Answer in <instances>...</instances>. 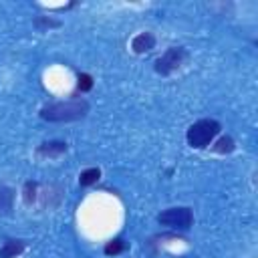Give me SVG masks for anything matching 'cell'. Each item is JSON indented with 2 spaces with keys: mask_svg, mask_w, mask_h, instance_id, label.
<instances>
[{
  "mask_svg": "<svg viewBox=\"0 0 258 258\" xmlns=\"http://www.w3.org/2000/svg\"><path fill=\"white\" fill-rule=\"evenodd\" d=\"M89 113V101L85 99H67V101H54L40 109V119L48 123H71L87 117Z\"/></svg>",
  "mask_w": 258,
  "mask_h": 258,
  "instance_id": "6da1fadb",
  "label": "cell"
},
{
  "mask_svg": "<svg viewBox=\"0 0 258 258\" xmlns=\"http://www.w3.org/2000/svg\"><path fill=\"white\" fill-rule=\"evenodd\" d=\"M220 131H222L220 121H216V119H198L196 123H191L187 127L185 141L194 149H206L208 145L214 143V139L218 137Z\"/></svg>",
  "mask_w": 258,
  "mask_h": 258,
  "instance_id": "7a4b0ae2",
  "label": "cell"
},
{
  "mask_svg": "<svg viewBox=\"0 0 258 258\" xmlns=\"http://www.w3.org/2000/svg\"><path fill=\"white\" fill-rule=\"evenodd\" d=\"M157 222L163 228L177 230V232H187L194 226V212L187 206H173L157 214Z\"/></svg>",
  "mask_w": 258,
  "mask_h": 258,
  "instance_id": "3957f363",
  "label": "cell"
},
{
  "mask_svg": "<svg viewBox=\"0 0 258 258\" xmlns=\"http://www.w3.org/2000/svg\"><path fill=\"white\" fill-rule=\"evenodd\" d=\"M187 58V50L183 46H171L167 48L155 62H153V69L157 75L161 77H169L171 73H175L177 69H181V64L185 62Z\"/></svg>",
  "mask_w": 258,
  "mask_h": 258,
  "instance_id": "277c9868",
  "label": "cell"
},
{
  "mask_svg": "<svg viewBox=\"0 0 258 258\" xmlns=\"http://www.w3.org/2000/svg\"><path fill=\"white\" fill-rule=\"evenodd\" d=\"M69 145L64 141H58V139H52V141H44L36 147V155L38 157H60L62 153H67Z\"/></svg>",
  "mask_w": 258,
  "mask_h": 258,
  "instance_id": "5b68a950",
  "label": "cell"
},
{
  "mask_svg": "<svg viewBox=\"0 0 258 258\" xmlns=\"http://www.w3.org/2000/svg\"><path fill=\"white\" fill-rule=\"evenodd\" d=\"M155 42L157 40H155V36L151 32H139V34H135L131 38V50L135 54H145L151 48H155Z\"/></svg>",
  "mask_w": 258,
  "mask_h": 258,
  "instance_id": "8992f818",
  "label": "cell"
},
{
  "mask_svg": "<svg viewBox=\"0 0 258 258\" xmlns=\"http://www.w3.org/2000/svg\"><path fill=\"white\" fill-rule=\"evenodd\" d=\"M26 248L24 240H16V238H8L2 246H0V258H18Z\"/></svg>",
  "mask_w": 258,
  "mask_h": 258,
  "instance_id": "52a82bcc",
  "label": "cell"
},
{
  "mask_svg": "<svg viewBox=\"0 0 258 258\" xmlns=\"http://www.w3.org/2000/svg\"><path fill=\"white\" fill-rule=\"evenodd\" d=\"M101 179V169L99 167H87L79 173V185L81 187H89V185H95L97 181Z\"/></svg>",
  "mask_w": 258,
  "mask_h": 258,
  "instance_id": "ba28073f",
  "label": "cell"
},
{
  "mask_svg": "<svg viewBox=\"0 0 258 258\" xmlns=\"http://www.w3.org/2000/svg\"><path fill=\"white\" fill-rule=\"evenodd\" d=\"M236 149V141H234V137H230V135H222L214 145H212V151L214 153H232Z\"/></svg>",
  "mask_w": 258,
  "mask_h": 258,
  "instance_id": "9c48e42d",
  "label": "cell"
},
{
  "mask_svg": "<svg viewBox=\"0 0 258 258\" xmlns=\"http://www.w3.org/2000/svg\"><path fill=\"white\" fill-rule=\"evenodd\" d=\"M127 248H129V244H127L125 240H121V238H113V240H109V242L103 246V254H105V256H117V254L125 252Z\"/></svg>",
  "mask_w": 258,
  "mask_h": 258,
  "instance_id": "30bf717a",
  "label": "cell"
},
{
  "mask_svg": "<svg viewBox=\"0 0 258 258\" xmlns=\"http://www.w3.org/2000/svg\"><path fill=\"white\" fill-rule=\"evenodd\" d=\"M14 189L8 185H0V212H10L14 204Z\"/></svg>",
  "mask_w": 258,
  "mask_h": 258,
  "instance_id": "8fae6325",
  "label": "cell"
},
{
  "mask_svg": "<svg viewBox=\"0 0 258 258\" xmlns=\"http://www.w3.org/2000/svg\"><path fill=\"white\" fill-rule=\"evenodd\" d=\"M32 26L36 30H48V28H60L62 22L60 20H54L50 16H34L32 18Z\"/></svg>",
  "mask_w": 258,
  "mask_h": 258,
  "instance_id": "7c38bea8",
  "label": "cell"
},
{
  "mask_svg": "<svg viewBox=\"0 0 258 258\" xmlns=\"http://www.w3.org/2000/svg\"><path fill=\"white\" fill-rule=\"evenodd\" d=\"M36 198H38V183L32 181V179H28L24 183V187H22V200H24L26 206H32L36 202Z\"/></svg>",
  "mask_w": 258,
  "mask_h": 258,
  "instance_id": "4fadbf2b",
  "label": "cell"
},
{
  "mask_svg": "<svg viewBox=\"0 0 258 258\" xmlns=\"http://www.w3.org/2000/svg\"><path fill=\"white\" fill-rule=\"evenodd\" d=\"M93 77L89 75V73H77V89L81 91V93H87V91H91L93 89Z\"/></svg>",
  "mask_w": 258,
  "mask_h": 258,
  "instance_id": "5bb4252c",
  "label": "cell"
}]
</instances>
